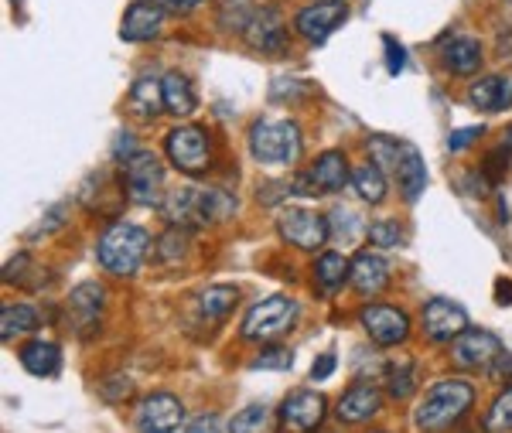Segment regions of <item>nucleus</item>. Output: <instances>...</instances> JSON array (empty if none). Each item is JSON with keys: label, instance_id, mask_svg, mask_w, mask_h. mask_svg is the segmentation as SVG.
Here are the masks:
<instances>
[{"label": "nucleus", "instance_id": "obj_2", "mask_svg": "<svg viewBox=\"0 0 512 433\" xmlns=\"http://www.w3.org/2000/svg\"><path fill=\"white\" fill-rule=\"evenodd\" d=\"M475 403V386L465 379H444L434 382L431 389L420 399L414 423L420 433H448L451 427H458L468 416Z\"/></svg>", "mask_w": 512, "mask_h": 433}, {"label": "nucleus", "instance_id": "obj_6", "mask_svg": "<svg viewBox=\"0 0 512 433\" xmlns=\"http://www.w3.org/2000/svg\"><path fill=\"white\" fill-rule=\"evenodd\" d=\"M123 191L134 205L144 208H161L164 202V168L151 151H137L127 164H120Z\"/></svg>", "mask_w": 512, "mask_h": 433}, {"label": "nucleus", "instance_id": "obj_18", "mask_svg": "<svg viewBox=\"0 0 512 433\" xmlns=\"http://www.w3.org/2000/svg\"><path fill=\"white\" fill-rule=\"evenodd\" d=\"M349 283L359 297H376L390 283V263L379 253H369V249L366 253H355L349 266Z\"/></svg>", "mask_w": 512, "mask_h": 433}, {"label": "nucleus", "instance_id": "obj_25", "mask_svg": "<svg viewBox=\"0 0 512 433\" xmlns=\"http://www.w3.org/2000/svg\"><path fill=\"white\" fill-rule=\"evenodd\" d=\"M21 365L38 379L55 376V372H59V365H62L59 345H55V341H45V338L28 341V345L21 348Z\"/></svg>", "mask_w": 512, "mask_h": 433}, {"label": "nucleus", "instance_id": "obj_12", "mask_svg": "<svg viewBox=\"0 0 512 433\" xmlns=\"http://www.w3.org/2000/svg\"><path fill=\"white\" fill-rule=\"evenodd\" d=\"M349 18V7L342 0H325V4H308L297 11L294 18V31L311 45H321L342 28V21Z\"/></svg>", "mask_w": 512, "mask_h": 433}, {"label": "nucleus", "instance_id": "obj_29", "mask_svg": "<svg viewBox=\"0 0 512 433\" xmlns=\"http://www.w3.org/2000/svg\"><path fill=\"white\" fill-rule=\"evenodd\" d=\"M352 188L362 202L369 205H379L386 198V178H383V168L376 161H366L359 168H352Z\"/></svg>", "mask_w": 512, "mask_h": 433}, {"label": "nucleus", "instance_id": "obj_31", "mask_svg": "<svg viewBox=\"0 0 512 433\" xmlns=\"http://www.w3.org/2000/svg\"><path fill=\"white\" fill-rule=\"evenodd\" d=\"M417 389V372L410 362H396V365H386V393H390L396 403L410 399Z\"/></svg>", "mask_w": 512, "mask_h": 433}, {"label": "nucleus", "instance_id": "obj_21", "mask_svg": "<svg viewBox=\"0 0 512 433\" xmlns=\"http://www.w3.org/2000/svg\"><path fill=\"white\" fill-rule=\"evenodd\" d=\"M468 103L482 113H502L512 106V79L506 76H485L468 89Z\"/></svg>", "mask_w": 512, "mask_h": 433}, {"label": "nucleus", "instance_id": "obj_9", "mask_svg": "<svg viewBox=\"0 0 512 433\" xmlns=\"http://www.w3.org/2000/svg\"><path fill=\"white\" fill-rule=\"evenodd\" d=\"M502 352H506L502 341L485 328H465L451 341V362L465 372H489Z\"/></svg>", "mask_w": 512, "mask_h": 433}, {"label": "nucleus", "instance_id": "obj_34", "mask_svg": "<svg viewBox=\"0 0 512 433\" xmlns=\"http://www.w3.org/2000/svg\"><path fill=\"white\" fill-rule=\"evenodd\" d=\"M185 246H188L185 229L171 226V229L158 239V260H161V263H175V260H181V256H185Z\"/></svg>", "mask_w": 512, "mask_h": 433}, {"label": "nucleus", "instance_id": "obj_1", "mask_svg": "<svg viewBox=\"0 0 512 433\" xmlns=\"http://www.w3.org/2000/svg\"><path fill=\"white\" fill-rule=\"evenodd\" d=\"M236 212V198L219 188H195L185 185L178 191H168L161 202V215L168 226H178L185 232L205 229L209 222H222Z\"/></svg>", "mask_w": 512, "mask_h": 433}, {"label": "nucleus", "instance_id": "obj_35", "mask_svg": "<svg viewBox=\"0 0 512 433\" xmlns=\"http://www.w3.org/2000/svg\"><path fill=\"white\" fill-rule=\"evenodd\" d=\"M366 232H369V243H373V246H383V249L403 246V229L396 226V222H390V219L373 222V226H369Z\"/></svg>", "mask_w": 512, "mask_h": 433}, {"label": "nucleus", "instance_id": "obj_47", "mask_svg": "<svg viewBox=\"0 0 512 433\" xmlns=\"http://www.w3.org/2000/svg\"><path fill=\"white\" fill-rule=\"evenodd\" d=\"M489 376L499 382V379H506V376H512V355L509 352H502L499 358L492 362V369H489Z\"/></svg>", "mask_w": 512, "mask_h": 433}, {"label": "nucleus", "instance_id": "obj_49", "mask_svg": "<svg viewBox=\"0 0 512 433\" xmlns=\"http://www.w3.org/2000/svg\"><path fill=\"white\" fill-rule=\"evenodd\" d=\"M379 433H383V430H379Z\"/></svg>", "mask_w": 512, "mask_h": 433}, {"label": "nucleus", "instance_id": "obj_23", "mask_svg": "<svg viewBox=\"0 0 512 433\" xmlns=\"http://www.w3.org/2000/svg\"><path fill=\"white\" fill-rule=\"evenodd\" d=\"M311 178L321 195H332V191H342L345 185L352 181V171H349V161H345L342 151H325L311 164Z\"/></svg>", "mask_w": 512, "mask_h": 433}, {"label": "nucleus", "instance_id": "obj_3", "mask_svg": "<svg viewBox=\"0 0 512 433\" xmlns=\"http://www.w3.org/2000/svg\"><path fill=\"white\" fill-rule=\"evenodd\" d=\"M147 253H151V236L147 229L130 226V222H113L96 243V260L113 277H134L144 266Z\"/></svg>", "mask_w": 512, "mask_h": 433}, {"label": "nucleus", "instance_id": "obj_14", "mask_svg": "<svg viewBox=\"0 0 512 433\" xmlns=\"http://www.w3.org/2000/svg\"><path fill=\"white\" fill-rule=\"evenodd\" d=\"M280 423L294 433H315L325 423V396L315 389H297L280 403Z\"/></svg>", "mask_w": 512, "mask_h": 433}, {"label": "nucleus", "instance_id": "obj_27", "mask_svg": "<svg viewBox=\"0 0 512 433\" xmlns=\"http://www.w3.org/2000/svg\"><path fill=\"white\" fill-rule=\"evenodd\" d=\"M349 266H352V260H345L342 253H321L315 263V287L325 297L338 294L342 283L349 280Z\"/></svg>", "mask_w": 512, "mask_h": 433}, {"label": "nucleus", "instance_id": "obj_36", "mask_svg": "<svg viewBox=\"0 0 512 433\" xmlns=\"http://www.w3.org/2000/svg\"><path fill=\"white\" fill-rule=\"evenodd\" d=\"M291 362H294L291 348H280V345L270 341V345L250 362V369H291Z\"/></svg>", "mask_w": 512, "mask_h": 433}, {"label": "nucleus", "instance_id": "obj_32", "mask_svg": "<svg viewBox=\"0 0 512 433\" xmlns=\"http://www.w3.org/2000/svg\"><path fill=\"white\" fill-rule=\"evenodd\" d=\"M229 433H270V410L260 403L246 406L229 420Z\"/></svg>", "mask_w": 512, "mask_h": 433}, {"label": "nucleus", "instance_id": "obj_7", "mask_svg": "<svg viewBox=\"0 0 512 433\" xmlns=\"http://www.w3.org/2000/svg\"><path fill=\"white\" fill-rule=\"evenodd\" d=\"M164 154L181 174H202L212 164V144L205 127H175L164 137Z\"/></svg>", "mask_w": 512, "mask_h": 433}, {"label": "nucleus", "instance_id": "obj_43", "mask_svg": "<svg viewBox=\"0 0 512 433\" xmlns=\"http://www.w3.org/2000/svg\"><path fill=\"white\" fill-rule=\"evenodd\" d=\"M475 137H482V127H461V130H454L451 137H448V151L451 154L465 151L468 144H475Z\"/></svg>", "mask_w": 512, "mask_h": 433}, {"label": "nucleus", "instance_id": "obj_17", "mask_svg": "<svg viewBox=\"0 0 512 433\" xmlns=\"http://www.w3.org/2000/svg\"><path fill=\"white\" fill-rule=\"evenodd\" d=\"M164 7L154 4V0H134L123 14V24H120V38L123 41H151L161 35L164 28Z\"/></svg>", "mask_w": 512, "mask_h": 433}, {"label": "nucleus", "instance_id": "obj_37", "mask_svg": "<svg viewBox=\"0 0 512 433\" xmlns=\"http://www.w3.org/2000/svg\"><path fill=\"white\" fill-rule=\"evenodd\" d=\"M99 396H103L106 403H123V399L134 396V382L127 376H106L99 382Z\"/></svg>", "mask_w": 512, "mask_h": 433}, {"label": "nucleus", "instance_id": "obj_26", "mask_svg": "<svg viewBox=\"0 0 512 433\" xmlns=\"http://www.w3.org/2000/svg\"><path fill=\"white\" fill-rule=\"evenodd\" d=\"M161 89H164V110L175 113V116H192L198 110V96L181 72H168L161 79Z\"/></svg>", "mask_w": 512, "mask_h": 433}, {"label": "nucleus", "instance_id": "obj_44", "mask_svg": "<svg viewBox=\"0 0 512 433\" xmlns=\"http://www.w3.org/2000/svg\"><path fill=\"white\" fill-rule=\"evenodd\" d=\"M185 433H222V420L216 413H202V416H195V420L188 423Z\"/></svg>", "mask_w": 512, "mask_h": 433}, {"label": "nucleus", "instance_id": "obj_16", "mask_svg": "<svg viewBox=\"0 0 512 433\" xmlns=\"http://www.w3.org/2000/svg\"><path fill=\"white\" fill-rule=\"evenodd\" d=\"M103 304H106L103 283L86 280V283H79V287H72L69 318H72V328H76L79 338H89L93 331H99V314H103Z\"/></svg>", "mask_w": 512, "mask_h": 433}, {"label": "nucleus", "instance_id": "obj_38", "mask_svg": "<svg viewBox=\"0 0 512 433\" xmlns=\"http://www.w3.org/2000/svg\"><path fill=\"white\" fill-rule=\"evenodd\" d=\"M369 154L379 168H396V154H400V144L396 140H383V137H373L369 140Z\"/></svg>", "mask_w": 512, "mask_h": 433}, {"label": "nucleus", "instance_id": "obj_5", "mask_svg": "<svg viewBox=\"0 0 512 433\" xmlns=\"http://www.w3.org/2000/svg\"><path fill=\"white\" fill-rule=\"evenodd\" d=\"M294 321H297V301H291V297H284V294H274L246 311L243 324H239V335L246 341L270 345V341H277L280 335H287V331L294 328Z\"/></svg>", "mask_w": 512, "mask_h": 433}, {"label": "nucleus", "instance_id": "obj_41", "mask_svg": "<svg viewBox=\"0 0 512 433\" xmlns=\"http://www.w3.org/2000/svg\"><path fill=\"white\" fill-rule=\"evenodd\" d=\"M506 171H509V151H506V147H499V151L489 154V161H485L482 174H485V178H492V181H499Z\"/></svg>", "mask_w": 512, "mask_h": 433}, {"label": "nucleus", "instance_id": "obj_20", "mask_svg": "<svg viewBox=\"0 0 512 433\" xmlns=\"http://www.w3.org/2000/svg\"><path fill=\"white\" fill-rule=\"evenodd\" d=\"M396 185H400L403 198L407 202H417L427 188V168H424V157L414 144H400V154H396Z\"/></svg>", "mask_w": 512, "mask_h": 433}, {"label": "nucleus", "instance_id": "obj_24", "mask_svg": "<svg viewBox=\"0 0 512 433\" xmlns=\"http://www.w3.org/2000/svg\"><path fill=\"white\" fill-rule=\"evenodd\" d=\"M239 304V290L233 283H212V287H205L202 294L195 297V307L198 314H202L205 321L212 324H222L233 314V307Z\"/></svg>", "mask_w": 512, "mask_h": 433}, {"label": "nucleus", "instance_id": "obj_8", "mask_svg": "<svg viewBox=\"0 0 512 433\" xmlns=\"http://www.w3.org/2000/svg\"><path fill=\"white\" fill-rule=\"evenodd\" d=\"M277 232L284 243L304 249V253H315V249L328 243L332 226H328L325 215L311 212V208H284L277 219Z\"/></svg>", "mask_w": 512, "mask_h": 433}, {"label": "nucleus", "instance_id": "obj_30", "mask_svg": "<svg viewBox=\"0 0 512 433\" xmlns=\"http://www.w3.org/2000/svg\"><path fill=\"white\" fill-rule=\"evenodd\" d=\"M38 328V311L28 304H7L4 311H0V338L11 341L18 335H28V331Z\"/></svg>", "mask_w": 512, "mask_h": 433}, {"label": "nucleus", "instance_id": "obj_45", "mask_svg": "<svg viewBox=\"0 0 512 433\" xmlns=\"http://www.w3.org/2000/svg\"><path fill=\"white\" fill-rule=\"evenodd\" d=\"M332 372H335V355L332 352H325L315 365H311V379H315V382H325Z\"/></svg>", "mask_w": 512, "mask_h": 433}, {"label": "nucleus", "instance_id": "obj_33", "mask_svg": "<svg viewBox=\"0 0 512 433\" xmlns=\"http://www.w3.org/2000/svg\"><path fill=\"white\" fill-rule=\"evenodd\" d=\"M485 427H489L492 433H509L512 430V386L502 389V393L492 399L489 413H485Z\"/></svg>", "mask_w": 512, "mask_h": 433}, {"label": "nucleus", "instance_id": "obj_10", "mask_svg": "<svg viewBox=\"0 0 512 433\" xmlns=\"http://www.w3.org/2000/svg\"><path fill=\"white\" fill-rule=\"evenodd\" d=\"M137 433H178L185 427V403L171 393H151L137 403Z\"/></svg>", "mask_w": 512, "mask_h": 433}, {"label": "nucleus", "instance_id": "obj_22", "mask_svg": "<svg viewBox=\"0 0 512 433\" xmlns=\"http://www.w3.org/2000/svg\"><path fill=\"white\" fill-rule=\"evenodd\" d=\"M441 62H444V69L454 72V76H475V72L482 69V45L468 35H458L444 45Z\"/></svg>", "mask_w": 512, "mask_h": 433}, {"label": "nucleus", "instance_id": "obj_39", "mask_svg": "<svg viewBox=\"0 0 512 433\" xmlns=\"http://www.w3.org/2000/svg\"><path fill=\"white\" fill-rule=\"evenodd\" d=\"M137 151H140V147L134 144V133L120 130V133H117V140H113V161H117V164H127Z\"/></svg>", "mask_w": 512, "mask_h": 433}, {"label": "nucleus", "instance_id": "obj_46", "mask_svg": "<svg viewBox=\"0 0 512 433\" xmlns=\"http://www.w3.org/2000/svg\"><path fill=\"white\" fill-rule=\"evenodd\" d=\"M154 4H161L168 14H188V11H195L202 0H154Z\"/></svg>", "mask_w": 512, "mask_h": 433}, {"label": "nucleus", "instance_id": "obj_15", "mask_svg": "<svg viewBox=\"0 0 512 433\" xmlns=\"http://www.w3.org/2000/svg\"><path fill=\"white\" fill-rule=\"evenodd\" d=\"M420 324H424V335L444 345V341H454L461 331L468 328V314L461 304L444 301V297H434V301L424 304V314H420Z\"/></svg>", "mask_w": 512, "mask_h": 433}, {"label": "nucleus", "instance_id": "obj_40", "mask_svg": "<svg viewBox=\"0 0 512 433\" xmlns=\"http://www.w3.org/2000/svg\"><path fill=\"white\" fill-rule=\"evenodd\" d=\"M62 215H65V205H55L52 212L45 215V222H38V226L28 232V239H38V236H48V232L62 229V226H65V219H62Z\"/></svg>", "mask_w": 512, "mask_h": 433}, {"label": "nucleus", "instance_id": "obj_42", "mask_svg": "<svg viewBox=\"0 0 512 433\" xmlns=\"http://www.w3.org/2000/svg\"><path fill=\"white\" fill-rule=\"evenodd\" d=\"M383 45H386V69H390V76H400L403 65H407V58H403V45H396L390 35L383 38Z\"/></svg>", "mask_w": 512, "mask_h": 433}, {"label": "nucleus", "instance_id": "obj_28", "mask_svg": "<svg viewBox=\"0 0 512 433\" xmlns=\"http://www.w3.org/2000/svg\"><path fill=\"white\" fill-rule=\"evenodd\" d=\"M130 110H134L137 116H144V120H154V116L164 110L161 82L154 76H140L134 82V89H130Z\"/></svg>", "mask_w": 512, "mask_h": 433}, {"label": "nucleus", "instance_id": "obj_19", "mask_svg": "<svg viewBox=\"0 0 512 433\" xmlns=\"http://www.w3.org/2000/svg\"><path fill=\"white\" fill-rule=\"evenodd\" d=\"M383 410V393H379L376 386H369V382H355V386L338 399V420L342 423H352V427H359V423H369L373 416Z\"/></svg>", "mask_w": 512, "mask_h": 433}, {"label": "nucleus", "instance_id": "obj_48", "mask_svg": "<svg viewBox=\"0 0 512 433\" xmlns=\"http://www.w3.org/2000/svg\"><path fill=\"white\" fill-rule=\"evenodd\" d=\"M495 301H499V304H512V280H499V283H495Z\"/></svg>", "mask_w": 512, "mask_h": 433}, {"label": "nucleus", "instance_id": "obj_13", "mask_svg": "<svg viewBox=\"0 0 512 433\" xmlns=\"http://www.w3.org/2000/svg\"><path fill=\"white\" fill-rule=\"evenodd\" d=\"M243 41L260 55H284L287 52V28L277 7H256L253 18L246 21Z\"/></svg>", "mask_w": 512, "mask_h": 433}, {"label": "nucleus", "instance_id": "obj_4", "mask_svg": "<svg viewBox=\"0 0 512 433\" xmlns=\"http://www.w3.org/2000/svg\"><path fill=\"white\" fill-rule=\"evenodd\" d=\"M301 147V127L294 120H256L250 127V154L260 164H270V168L297 164Z\"/></svg>", "mask_w": 512, "mask_h": 433}, {"label": "nucleus", "instance_id": "obj_11", "mask_svg": "<svg viewBox=\"0 0 512 433\" xmlns=\"http://www.w3.org/2000/svg\"><path fill=\"white\" fill-rule=\"evenodd\" d=\"M359 324L366 328V335L379 348H396L410 338V318L400 307L390 304H366L359 311Z\"/></svg>", "mask_w": 512, "mask_h": 433}]
</instances>
